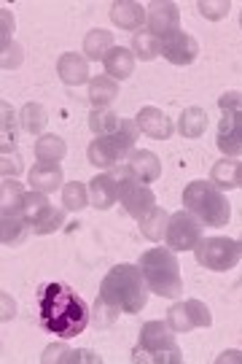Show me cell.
Wrapping results in <instances>:
<instances>
[{
    "mask_svg": "<svg viewBox=\"0 0 242 364\" xmlns=\"http://www.w3.org/2000/svg\"><path fill=\"white\" fill-rule=\"evenodd\" d=\"M38 311L43 329H49L51 335H60L62 340L81 335L92 321L89 305L67 284H60V281L40 289Z\"/></svg>",
    "mask_w": 242,
    "mask_h": 364,
    "instance_id": "6da1fadb",
    "label": "cell"
},
{
    "mask_svg": "<svg viewBox=\"0 0 242 364\" xmlns=\"http://www.w3.org/2000/svg\"><path fill=\"white\" fill-rule=\"evenodd\" d=\"M148 284L143 278L141 267L135 264H116L111 267L100 284V299H105L108 305H114L116 311L121 313H141L148 302Z\"/></svg>",
    "mask_w": 242,
    "mask_h": 364,
    "instance_id": "7a4b0ae2",
    "label": "cell"
},
{
    "mask_svg": "<svg viewBox=\"0 0 242 364\" xmlns=\"http://www.w3.org/2000/svg\"><path fill=\"white\" fill-rule=\"evenodd\" d=\"M143 278L151 291L159 297H178L183 291V281H180V264L175 259L172 248H148L138 262Z\"/></svg>",
    "mask_w": 242,
    "mask_h": 364,
    "instance_id": "3957f363",
    "label": "cell"
},
{
    "mask_svg": "<svg viewBox=\"0 0 242 364\" xmlns=\"http://www.w3.org/2000/svg\"><path fill=\"white\" fill-rule=\"evenodd\" d=\"M132 362L138 364H180L183 353H180L178 343L172 338V326L167 321H148L143 324L138 346L132 348Z\"/></svg>",
    "mask_w": 242,
    "mask_h": 364,
    "instance_id": "277c9868",
    "label": "cell"
},
{
    "mask_svg": "<svg viewBox=\"0 0 242 364\" xmlns=\"http://www.w3.org/2000/svg\"><path fill=\"white\" fill-rule=\"evenodd\" d=\"M183 205L194 213L204 227H224L229 224L231 205L213 181H192L183 189Z\"/></svg>",
    "mask_w": 242,
    "mask_h": 364,
    "instance_id": "5b68a950",
    "label": "cell"
},
{
    "mask_svg": "<svg viewBox=\"0 0 242 364\" xmlns=\"http://www.w3.org/2000/svg\"><path fill=\"white\" fill-rule=\"evenodd\" d=\"M138 132H141L138 122L121 119V124H119V130L114 135H105V138H97V141L89 144V149H87L89 162L97 165V168H116L121 159H127L135 151Z\"/></svg>",
    "mask_w": 242,
    "mask_h": 364,
    "instance_id": "8992f818",
    "label": "cell"
},
{
    "mask_svg": "<svg viewBox=\"0 0 242 364\" xmlns=\"http://www.w3.org/2000/svg\"><path fill=\"white\" fill-rule=\"evenodd\" d=\"M111 176L119 183V203L124 205V210H127L132 219L141 221L156 205L153 192L135 176V170L129 168V162H119L116 168H111Z\"/></svg>",
    "mask_w": 242,
    "mask_h": 364,
    "instance_id": "52a82bcc",
    "label": "cell"
},
{
    "mask_svg": "<svg viewBox=\"0 0 242 364\" xmlns=\"http://www.w3.org/2000/svg\"><path fill=\"white\" fill-rule=\"evenodd\" d=\"M194 257H197V264H202L204 270L224 273V270L237 267L242 248L240 240H231V237H202L194 248Z\"/></svg>",
    "mask_w": 242,
    "mask_h": 364,
    "instance_id": "ba28073f",
    "label": "cell"
},
{
    "mask_svg": "<svg viewBox=\"0 0 242 364\" xmlns=\"http://www.w3.org/2000/svg\"><path fill=\"white\" fill-rule=\"evenodd\" d=\"M199 224L202 221L197 219L194 213H189V210L172 213L170 221H167L165 232L167 248H172V251H194L197 243L202 240V227Z\"/></svg>",
    "mask_w": 242,
    "mask_h": 364,
    "instance_id": "9c48e42d",
    "label": "cell"
},
{
    "mask_svg": "<svg viewBox=\"0 0 242 364\" xmlns=\"http://www.w3.org/2000/svg\"><path fill=\"white\" fill-rule=\"evenodd\" d=\"M167 324L172 326V332H192L197 326L213 324V316L210 308L199 299H183L167 311Z\"/></svg>",
    "mask_w": 242,
    "mask_h": 364,
    "instance_id": "30bf717a",
    "label": "cell"
},
{
    "mask_svg": "<svg viewBox=\"0 0 242 364\" xmlns=\"http://www.w3.org/2000/svg\"><path fill=\"white\" fill-rule=\"evenodd\" d=\"M216 144L226 156L242 154V108H221V127H218Z\"/></svg>",
    "mask_w": 242,
    "mask_h": 364,
    "instance_id": "8fae6325",
    "label": "cell"
},
{
    "mask_svg": "<svg viewBox=\"0 0 242 364\" xmlns=\"http://www.w3.org/2000/svg\"><path fill=\"white\" fill-rule=\"evenodd\" d=\"M145 22H148V33H153L156 38L162 41L165 36L180 30V11L175 3H151L145 11Z\"/></svg>",
    "mask_w": 242,
    "mask_h": 364,
    "instance_id": "7c38bea8",
    "label": "cell"
},
{
    "mask_svg": "<svg viewBox=\"0 0 242 364\" xmlns=\"http://www.w3.org/2000/svg\"><path fill=\"white\" fill-rule=\"evenodd\" d=\"M162 54L172 65H192L194 60H197V54H199V43L189 33L175 30V33H170V36L162 38Z\"/></svg>",
    "mask_w": 242,
    "mask_h": 364,
    "instance_id": "4fadbf2b",
    "label": "cell"
},
{
    "mask_svg": "<svg viewBox=\"0 0 242 364\" xmlns=\"http://www.w3.org/2000/svg\"><path fill=\"white\" fill-rule=\"evenodd\" d=\"M138 127L141 132H145L148 138H156V141H167L172 132H175V124H172V119L162 114L159 108H153V105H145L141 108V114H138Z\"/></svg>",
    "mask_w": 242,
    "mask_h": 364,
    "instance_id": "5bb4252c",
    "label": "cell"
},
{
    "mask_svg": "<svg viewBox=\"0 0 242 364\" xmlns=\"http://www.w3.org/2000/svg\"><path fill=\"white\" fill-rule=\"evenodd\" d=\"M30 186L35 192H43V195L57 192L62 186V168L57 162H38L30 170Z\"/></svg>",
    "mask_w": 242,
    "mask_h": 364,
    "instance_id": "9a60e30c",
    "label": "cell"
},
{
    "mask_svg": "<svg viewBox=\"0 0 242 364\" xmlns=\"http://www.w3.org/2000/svg\"><path fill=\"white\" fill-rule=\"evenodd\" d=\"M116 200H119V183L111 173H102L97 178H92L89 183V203L94 208H111Z\"/></svg>",
    "mask_w": 242,
    "mask_h": 364,
    "instance_id": "2e32d148",
    "label": "cell"
},
{
    "mask_svg": "<svg viewBox=\"0 0 242 364\" xmlns=\"http://www.w3.org/2000/svg\"><path fill=\"white\" fill-rule=\"evenodd\" d=\"M102 65H105V76H114V81H124L135 70V54L124 49V46H114L111 52L105 54Z\"/></svg>",
    "mask_w": 242,
    "mask_h": 364,
    "instance_id": "e0dca14e",
    "label": "cell"
},
{
    "mask_svg": "<svg viewBox=\"0 0 242 364\" xmlns=\"http://www.w3.org/2000/svg\"><path fill=\"white\" fill-rule=\"evenodd\" d=\"M57 73L62 76L65 84H70V87H78V84H84L87 78H89V63H87V57H81V54H62L60 57V63H57Z\"/></svg>",
    "mask_w": 242,
    "mask_h": 364,
    "instance_id": "ac0fdd59",
    "label": "cell"
},
{
    "mask_svg": "<svg viewBox=\"0 0 242 364\" xmlns=\"http://www.w3.org/2000/svg\"><path fill=\"white\" fill-rule=\"evenodd\" d=\"M127 162L143 183H151L162 176V162H159V156L153 154V151L138 149V151H132V154L127 156Z\"/></svg>",
    "mask_w": 242,
    "mask_h": 364,
    "instance_id": "d6986e66",
    "label": "cell"
},
{
    "mask_svg": "<svg viewBox=\"0 0 242 364\" xmlns=\"http://www.w3.org/2000/svg\"><path fill=\"white\" fill-rule=\"evenodd\" d=\"M40 362H65V364H76V362H87V364H100V356L94 351H84V348H67L62 343H54L49 346L43 356H40Z\"/></svg>",
    "mask_w": 242,
    "mask_h": 364,
    "instance_id": "ffe728a7",
    "label": "cell"
},
{
    "mask_svg": "<svg viewBox=\"0 0 242 364\" xmlns=\"http://www.w3.org/2000/svg\"><path fill=\"white\" fill-rule=\"evenodd\" d=\"M111 19H114V25L121 27V30H138V27L145 22V9H143L141 3L121 0V3H114V6H111Z\"/></svg>",
    "mask_w": 242,
    "mask_h": 364,
    "instance_id": "44dd1931",
    "label": "cell"
},
{
    "mask_svg": "<svg viewBox=\"0 0 242 364\" xmlns=\"http://www.w3.org/2000/svg\"><path fill=\"white\" fill-rule=\"evenodd\" d=\"M27 224L22 213H3V221H0V240L3 246H19L27 237Z\"/></svg>",
    "mask_w": 242,
    "mask_h": 364,
    "instance_id": "7402d4cb",
    "label": "cell"
},
{
    "mask_svg": "<svg viewBox=\"0 0 242 364\" xmlns=\"http://www.w3.org/2000/svg\"><path fill=\"white\" fill-rule=\"evenodd\" d=\"M119 97V84L111 76H97L89 84V100L94 108H108Z\"/></svg>",
    "mask_w": 242,
    "mask_h": 364,
    "instance_id": "603a6c76",
    "label": "cell"
},
{
    "mask_svg": "<svg viewBox=\"0 0 242 364\" xmlns=\"http://www.w3.org/2000/svg\"><path fill=\"white\" fill-rule=\"evenodd\" d=\"M167 221H170V213L153 205V208L141 219L143 237H145V240H151V243H159V240L165 237V232H167Z\"/></svg>",
    "mask_w": 242,
    "mask_h": 364,
    "instance_id": "cb8c5ba5",
    "label": "cell"
},
{
    "mask_svg": "<svg viewBox=\"0 0 242 364\" xmlns=\"http://www.w3.org/2000/svg\"><path fill=\"white\" fill-rule=\"evenodd\" d=\"M178 130L183 132L186 138H199V135L207 130V114H204V108H199V105L186 108L178 119Z\"/></svg>",
    "mask_w": 242,
    "mask_h": 364,
    "instance_id": "d4e9b609",
    "label": "cell"
},
{
    "mask_svg": "<svg viewBox=\"0 0 242 364\" xmlns=\"http://www.w3.org/2000/svg\"><path fill=\"white\" fill-rule=\"evenodd\" d=\"M114 49V36L111 33H105V30H92L87 33V38H84V54H87V60H105V54Z\"/></svg>",
    "mask_w": 242,
    "mask_h": 364,
    "instance_id": "484cf974",
    "label": "cell"
},
{
    "mask_svg": "<svg viewBox=\"0 0 242 364\" xmlns=\"http://www.w3.org/2000/svg\"><path fill=\"white\" fill-rule=\"evenodd\" d=\"M237 168H240V162H234V159H218L213 170H210V181L216 183L221 192H229L237 186Z\"/></svg>",
    "mask_w": 242,
    "mask_h": 364,
    "instance_id": "4316f807",
    "label": "cell"
},
{
    "mask_svg": "<svg viewBox=\"0 0 242 364\" xmlns=\"http://www.w3.org/2000/svg\"><path fill=\"white\" fill-rule=\"evenodd\" d=\"M121 124V119L116 117L111 108H94L89 117V130L97 135V138H105V135H114Z\"/></svg>",
    "mask_w": 242,
    "mask_h": 364,
    "instance_id": "83f0119b",
    "label": "cell"
},
{
    "mask_svg": "<svg viewBox=\"0 0 242 364\" xmlns=\"http://www.w3.org/2000/svg\"><path fill=\"white\" fill-rule=\"evenodd\" d=\"M65 154H67V146L60 135H43L35 144V156L40 162H60Z\"/></svg>",
    "mask_w": 242,
    "mask_h": 364,
    "instance_id": "f1b7e54d",
    "label": "cell"
},
{
    "mask_svg": "<svg viewBox=\"0 0 242 364\" xmlns=\"http://www.w3.org/2000/svg\"><path fill=\"white\" fill-rule=\"evenodd\" d=\"M132 52H135L138 60H153L156 54H162V41L156 38L153 33H148V30H141L132 38Z\"/></svg>",
    "mask_w": 242,
    "mask_h": 364,
    "instance_id": "f546056e",
    "label": "cell"
},
{
    "mask_svg": "<svg viewBox=\"0 0 242 364\" xmlns=\"http://www.w3.org/2000/svg\"><path fill=\"white\" fill-rule=\"evenodd\" d=\"M62 205L67 210H84L89 205V186H84L81 181L65 183L62 189Z\"/></svg>",
    "mask_w": 242,
    "mask_h": 364,
    "instance_id": "4dcf8cb0",
    "label": "cell"
},
{
    "mask_svg": "<svg viewBox=\"0 0 242 364\" xmlns=\"http://www.w3.org/2000/svg\"><path fill=\"white\" fill-rule=\"evenodd\" d=\"M49 205H51V203L46 200V195H43V192H27L25 200H22V210H19V213H22L27 224L33 227V224L43 216V210L49 208Z\"/></svg>",
    "mask_w": 242,
    "mask_h": 364,
    "instance_id": "1f68e13d",
    "label": "cell"
},
{
    "mask_svg": "<svg viewBox=\"0 0 242 364\" xmlns=\"http://www.w3.org/2000/svg\"><path fill=\"white\" fill-rule=\"evenodd\" d=\"M22 200H25L22 183L3 176V213H19L22 210Z\"/></svg>",
    "mask_w": 242,
    "mask_h": 364,
    "instance_id": "d6a6232c",
    "label": "cell"
},
{
    "mask_svg": "<svg viewBox=\"0 0 242 364\" xmlns=\"http://www.w3.org/2000/svg\"><path fill=\"white\" fill-rule=\"evenodd\" d=\"M62 224H65V210L49 205V208L43 210V216L33 224V232L35 235H51V232H57Z\"/></svg>",
    "mask_w": 242,
    "mask_h": 364,
    "instance_id": "836d02e7",
    "label": "cell"
},
{
    "mask_svg": "<svg viewBox=\"0 0 242 364\" xmlns=\"http://www.w3.org/2000/svg\"><path fill=\"white\" fill-rule=\"evenodd\" d=\"M43 124H46V111L38 103H27L22 108V127L27 132H40Z\"/></svg>",
    "mask_w": 242,
    "mask_h": 364,
    "instance_id": "e575fe53",
    "label": "cell"
},
{
    "mask_svg": "<svg viewBox=\"0 0 242 364\" xmlns=\"http://www.w3.org/2000/svg\"><path fill=\"white\" fill-rule=\"evenodd\" d=\"M16 146V130H13V108L3 103V154L13 151Z\"/></svg>",
    "mask_w": 242,
    "mask_h": 364,
    "instance_id": "d590c367",
    "label": "cell"
},
{
    "mask_svg": "<svg viewBox=\"0 0 242 364\" xmlns=\"http://www.w3.org/2000/svg\"><path fill=\"white\" fill-rule=\"evenodd\" d=\"M119 313L114 305H108L105 299H97V305H94V311H92V324L97 326H114L116 318H119Z\"/></svg>",
    "mask_w": 242,
    "mask_h": 364,
    "instance_id": "8d00e7d4",
    "label": "cell"
},
{
    "mask_svg": "<svg viewBox=\"0 0 242 364\" xmlns=\"http://www.w3.org/2000/svg\"><path fill=\"white\" fill-rule=\"evenodd\" d=\"M197 9L202 11V16H207V19H224L226 14H229V3L224 0V3H207V0H199L197 3Z\"/></svg>",
    "mask_w": 242,
    "mask_h": 364,
    "instance_id": "74e56055",
    "label": "cell"
},
{
    "mask_svg": "<svg viewBox=\"0 0 242 364\" xmlns=\"http://www.w3.org/2000/svg\"><path fill=\"white\" fill-rule=\"evenodd\" d=\"M25 165H22V156L16 154V151H9V154H3V176H9V173H22Z\"/></svg>",
    "mask_w": 242,
    "mask_h": 364,
    "instance_id": "f35d334b",
    "label": "cell"
},
{
    "mask_svg": "<svg viewBox=\"0 0 242 364\" xmlns=\"http://www.w3.org/2000/svg\"><path fill=\"white\" fill-rule=\"evenodd\" d=\"M218 108H242V92H224Z\"/></svg>",
    "mask_w": 242,
    "mask_h": 364,
    "instance_id": "ab89813d",
    "label": "cell"
},
{
    "mask_svg": "<svg viewBox=\"0 0 242 364\" xmlns=\"http://www.w3.org/2000/svg\"><path fill=\"white\" fill-rule=\"evenodd\" d=\"M9 30H11V14L3 9V52L9 46Z\"/></svg>",
    "mask_w": 242,
    "mask_h": 364,
    "instance_id": "60d3db41",
    "label": "cell"
},
{
    "mask_svg": "<svg viewBox=\"0 0 242 364\" xmlns=\"http://www.w3.org/2000/svg\"><path fill=\"white\" fill-rule=\"evenodd\" d=\"M237 186H242V165L237 168Z\"/></svg>",
    "mask_w": 242,
    "mask_h": 364,
    "instance_id": "b9f144b4",
    "label": "cell"
},
{
    "mask_svg": "<svg viewBox=\"0 0 242 364\" xmlns=\"http://www.w3.org/2000/svg\"><path fill=\"white\" fill-rule=\"evenodd\" d=\"M240 248H242V237H240Z\"/></svg>",
    "mask_w": 242,
    "mask_h": 364,
    "instance_id": "7bdbcfd3",
    "label": "cell"
},
{
    "mask_svg": "<svg viewBox=\"0 0 242 364\" xmlns=\"http://www.w3.org/2000/svg\"><path fill=\"white\" fill-rule=\"evenodd\" d=\"M240 25H242V16H240Z\"/></svg>",
    "mask_w": 242,
    "mask_h": 364,
    "instance_id": "ee69618b",
    "label": "cell"
}]
</instances>
